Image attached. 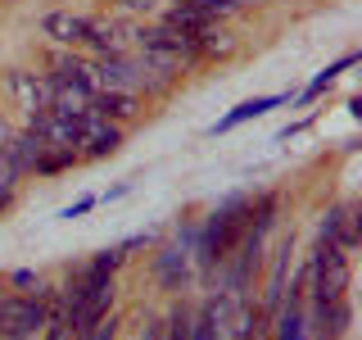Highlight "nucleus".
Returning <instances> with one entry per match:
<instances>
[{
    "label": "nucleus",
    "mask_w": 362,
    "mask_h": 340,
    "mask_svg": "<svg viewBox=\"0 0 362 340\" xmlns=\"http://www.w3.org/2000/svg\"><path fill=\"white\" fill-rule=\"evenodd\" d=\"M150 245H154V232H136V236H127V241H118L122 254H132V249H150Z\"/></svg>",
    "instance_id": "obj_25"
},
{
    "label": "nucleus",
    "mask_w": 362,
    "mask_h": 340,
    "mask_svg": "<svg viewBox=\"0 0 362 340\" xmlns=\"http://www.w3.org/2000/svg\"><path fill=\"white\" fill-rule=\"evenodd\" d=\"M95 204H100V196H82V200H73V204H68V209H59V218H64V222H73V218H86V213L95 209Z\"/></svg>",
    "instance_id": "obj_24"
},
{
    "label": "nucleus",
    "mask_w": 362,
    "mask_h": 340,
    "mask_svg": "<svg viewBox=\"0 0 362 340\" xmlns=\"http://www.w3.org/2000/svg\"><path fill=\"white\" fill-rule=\"evenodd\" d=\"M5 91L18 100V109H23V123L28 118H37V113L50 109V96H54V82L45 73H32V68H9L5 73Z\"/></svg>",
    "instance_id": "obj_12"
},
{
    "label": "nucleus",
    "mask_w": 362,
    "mask_h": 340,
    "mask_svg": "<svg viewBox=\"0 0 362 340\" xmlns=\"http://www.w3.org/2000/svg\"><path fill=\"white\" fill-rule=\"evenodd\" d=\"M303 322H308V340H349L354 332V300H303Z\"/></svg>",
    "instance_id": "obj_5"
},
{
    "label": "nucleus",
    "mask_w": 362,
    "mask_h": 340,
    "mask_svg": "<svg viewBox=\"0 0 362 340\" xmlns=\"http://www.w3.org/2000/svg\"><path fill=\"white\" fill-rule=\"evenodd\" d=\"M281 222V191H263L254 196V213H249V227L240 236V245L226 254V264L218 268V295L226 300H249L263 281V264H267V236L276 232Z\"/></svg>",
    "instance_id": "obj_1"
},
{
    "label": "nucleus",
    "mask_w": 362,
    "mask_h": 340,
    "mask_svg": "<svg viewBox=\"0 0 362 340\" xmlns=\"http://www.w3.org/2000/svg\"><path fill=\"white\" fill-rule=\"evenodd\" d=\"M109 5H118V9H127V14H150V9L158 5V0H109Z\"/></svg>",
    "instance_id": "obj_26"
},
{
    "label": "nucleus",
    "mask_w": 362,
    "mask_h": 340,
    "mask_svg": "<svg viewBox=\"0 0 362 340\" xmlns=\"http://www.w3.org/2000/svg\"><path fill=\"white\" fill-rule=\"evenodd\" d=\"M90 113H100V118L109 123H132L145 113V100L132 96V91H95L90 96Z\"/></svg>",
    "instance_id": "obj_15"
},
{
    "label": "nucleus",
    "mask_w": 362,
    "mask_h": 340,
    "mask_svg": "<svg viewBox=\"0 0 362 340\" xmlns=\"http://www.w3.org/2000/svg\"><path fill=\"white\" fill-rule=\"evenodd\" d=\"M45 77H50V82L54 86H68V91H77V96H95V68H90V60H86V55H77V50H54L50 55V73H45Z\"/></svg>",
    "instance_id": "obj_13"
},
{
    "label": "nucleus",
    "mask_w": 362,
    "mask_h": 340,
    "mask_svg": "<svg viewBox=\"0 0 362 340\" xmlns=\"http://www.w3.org/2000/svg\"><path fill=\"white\" fill-rule=\"evenodd\" d=\"M150 272H154L158 290H163L168 300H173V295H186L190 286H195V264H190V245H181V241H173V236H168V241L154 249Z\"/></svg>",
    "instance_id": "obj_6"
},
{
    "label": "nucleus",
    "mask_w": 362,
    "mask_h": 340,
    "mask_svg": "<svg viewBox=\"0 0 362 340\" xmlns=\"http://www.w3.org/2000/svg\"><path fill=\"white\" fill-rule=\"evenodd\" d=\"M190 313L195 304L186 295H173V304L163 309V340H190Z\"/></svg>",
    "instance_id": "obj_19"
},
{
    "label": "nucleus",
    "mask_w": 362,
    "mask_h": 340,
    "mask_svg": "<svg viewBox=\"0 0 362 340\" xmlns=\"http://www.w3.org/2000/svg\"><path fill=\"white\" fill-rule=\"evenodd\" d=\"M294 259H299V249H294V227H290V232L276 241V249L267 254V264H263V272H267V286H263V295H258V309H263L267 317L281 309V295H286V281H290Z\"/></svg>",
    "instance_id": "obj_9"
},
{
    "label": "nucleus",
    "mask_w": 362,
    "mask_h": 340,
    "mask_svg": "<svg viewBox=\"0 0 362 340\" xmlns=\"http://www.w3.org/2000/svg\"><path fill=\"white\" fill-rule=\"evenodd\" d=\"M18 186H23V177H18L14 168L5 164V154H0V218H5V213L14 209V200H18Z\"/></svg>",
    "instance_id": "obj_22"
},
{
    "label": "nucleus",
    "mask_w": 362,
    "mask_h": 340,
    "mask_svg": "<svg viewBox=\"0 0 362 340\" xmlns=\"http://www.w3.org/2000/svg\"><path fill=\"white\" fill-rule=\"evenodd\" d=\"M14 132H18V128L5 118V109H0V154H5V145H9V141H14Z\"/></svg>",
    "instance_id": "obj_27"
},
{
    "label": "nucleus",
    "mask_w": 362,
    "mask_h": 340,
    "mask_svg": "<svg viewBox=\"0 0 362 340\" xmlns=\"http://www.w3.org/2000/svg\"><path fill=\"white\" fill-rule=\"evenodd\" d=\"M317 241H331L344 254H354L362 245V204L358 200H339L317 218Z\"/></svg>",
    "instance_id": "obj_8"
},
{
    "label": "nucleus",
    "mask_w": 362,
    "mask_h": 340,
    "mask_svg": "<svg viewBox=\"0 0 362 340\" xmlns=\"http://www.w3.org/2000/svg\"><path fill=\"white\" fill-rule=\"evenodd\" d=\"M122 145H127V128L100 118V113H86L82 128H77V154L82 159H113Z\"/></svg>",
    "instance_id": "obj_11"
},
{
    "label": "nucleus",
    "mask_w": 362,
    "mask_h": 340,
    "mask_svg": "<svg viewBox=\"0 0 362 340\" xmlns=\"http://www.w3.org/2000/svg\"><path fill=\"white\" fill-rule=\"evenodd\" d=\"M303 264H308V295L313 300H339L354 286V254H344L331 241H313Z\"/></svg>",
    "instance_id": "obj_3"
},
{
    "label": "nucleus",
    "mask_w": 362,
    "mask_h": 340,
    "mask_svg": "<svg viewBox=\"0 0 362 340\" xmlns=\"http://www.w3.org/2000/svg\"><path fill=\"white\" fill-rule=\"evenodd\" d=\"M231 9H258V5H267V0H226Z\"/></svg>",
    "instance_id": "obj_29"
},
{
    "label": "nucleus",
    "mask_w": 362,
    "mask_h": 340,
    "mask_svg": "<svg viewBox=\"0 0 362 340\" xmlns=\"http://www.w3.org/2000/svg\"><path fill=\"white\" fill-rule=\"evenodd\" d=\"M358 60H362V55H358V50H344V55H339V60H335V64H326V68H322V73H317V77H313V82H308V86H303V91H299V96H294V105H313V100H317V96H326V86H335V82H339V77H344V73H349V68H354Z\"/></svg>",
    "instance_id": "obj_17"
},
{
    "label": "nucleus",
    "mask_w": 362,
    "mask_h": 340,
    "mask_svg": "<svg viewBox=\"0 0 362 340\" xmlns=\"http://www.w3.org/2000/svg\"><path fill=\"white\" fill-rule=\"evenodd\" d=\"M86 50H90V60H100V55H113V50H127L118 37V28L113 23H90V37H86Z\"/></svg>",
    "instance_id": "obj_21"
},
{
    "label": "nucleus",
    "mask_w": 362,
    "mask_h": 340,
    "mask_svg": "<svg viewBox=\"0 0 362 340\" xmlns=\"http://www.w3.org/2000/svg\"><path fill=\"white\" fill-rule=\"evenodd\" d=\"M90 68H95V86L100 91H132V96H141V91H145L141 60H136L132 50L100 55V60H90Z\"/></svg>",
    "instance_id": "obj_10"
},
{
    "label": "nucleus",
    "mask_w": 362,
    "mask_h": 340,
    "mask_svg": "<svg viewBox=\"0 0 362 340\" xmlns=\"http://www.w3.org/2000/svg\"><path fill=\"white\" fill-rule=\"evenodd\" d=\"M41 332H45V290L0 286V340H37Z\"/></svg>",
    "instance_id": "obj_4"
},
{
    "label": "nucleus",
    "mask_w": 362,
    "mask_h": 340,
    "mask_svg": "<svg viewBox=\"0 0 362 340\" xmlns=\"http://www.w3.org/2000/svg\"><path fill=\"white\" fill-rule=\"evenodd\" d=\"M235 45H240V41H235L231 32L222 28V23H209V28H199V32H195V50H199V60H204V64H213V60H231Z\"/></svg>",
    "instance_id": "obj_18"
},
{
    "label": "nucleus",
    "mask_w": 362,
    "mask_h": 340,
    "mask_svg": "<svg viewBox=\"0 0 362 340\" xmlns=\"http://www.w3.org/2000/svg\"><path fill=\"white\" fill-rule=\"evenodd\" d=\"M77 164H82V154H77V150L45 145L41 159H37V168H32V177H59V173H68V168H77Z\"/></svg>",
    "instance_id": "obj_20"
},
{
    "label": "nucleus",
    "mask_w": 362,
    "mask_h": 340,
    "mask_svg": "<svg viewBox=\"0 0 362 340\" xmlns=\"http://www.w3.org/2000/svg\"><path fill=\"white\" fill-rule=\"evenodd\" d=\"M290 96H254V100H240L231 113H222L218 123L209 128V136H222V132H231V128H240V123H249V118H263V113H272L276 105H286Z\"/></svg>",
    "instance_id": "obj_16"
},
{
    "label": "nucleus",
    "mask_w": 362,
    "mask_h": 340,
    "mask_svg": "<svg viewBox=\"0 0 362 340\" xmlns=\"http://www.w3.org/2000/svg\"><path fill=\"white\" fill-rule=\"evenodd\" d=\"M90 23L86 14H73V9H50V14L41 18V37H50L54 45H64V50H77V45H86L90 37Z\"/></svg>",
    "instance_id": "obj_14"
},
{
    "label": "nucleus",
    "mask_w": 362,
    "mask_h": 340,
    "mask_svg": "<svg viewBox=\"0 0 362 340\" xmlns=\"http://www.w3.org/2000/svg\"><path fill=\"white\" fill-rule=\"evenodd\" d=\"M127 191H132V181H118V186H109L105 196H100V204H109V200H122V196H127Z\"/></svg>",
    "instance_id": "obj_28"
},
{
    "label": "nucleus",
    "mask_w": 362,
    "mask_h": 340,
    "mask_svg": "<svg viewBox=\"0 0 362 340\" xmlns=\"http://www.w3.org/2000/svg\"><path fill=\"white\" fill-rule=\"evenodd\" d=\"M136 37V50H150V55H168V60H177L181 68H199V50H195V37H186V32L168 28V23H145V28L132 32Z\"/></svg>",
    "instance_id": "obj_7"
},
{
    "label": "nucleus",
    "mask_w": 362,
    "mask_h": 340,
    "mask_svg": "<svg viewBox=\"0 0 362 340\" xmlns=\"http://www.w3.org/2000/svg\"><path fill=\"white\" fill-rule=\"evenodd\" d=\"M41 272L37 268H14V272H9V277H5V286H14V290H41Z\"/></svg>",
    "instance_id": "obj_23"
},
{
    "label": "nucleus",
    "mask_w": 362,
    "mask_h": 340,
    "mask_svg": "<svg viewBox=\"0 0 362 340\" xmlns=\"http://www.w3.org/2000/svg\"><path fill=\"white\" fill-rule=\"evenodd\" d=\"M249 213H254V196H249V191H231V196H222L199 218L195 249H190V264H195L199 286H213V281H218V268L226 264V254L240 245V236L249 227Z\"/></svg>",
    "instance_id": "obj_2"
}]
</instances>
